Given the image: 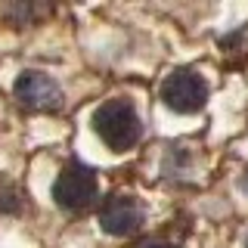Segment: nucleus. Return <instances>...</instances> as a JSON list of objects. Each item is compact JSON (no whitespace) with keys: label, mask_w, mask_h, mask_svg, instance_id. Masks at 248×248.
I'll return each mask as SVG.
<instances>
[{"label":"nucleus","mask_w":248,"mask_h":248,"mask_svg":"<svg viewBox=\"0 0 248 248\" xmlns=\"http://www.w3.org/2000/svg\"><path fill=\"white\" fill-rule=\"evenodd\" d=\"M143 223V208L134 196H108L99 205V227L108 236H130Z\"/></svg>","instance_id":"nucleus-5"},{"label":"nucleus","mask_w":248,"mask_h":248,"mask_svg":"<svg viewBox=\"0 0 248 248\" xmlns=\"http://www.w3.org/2000/svg\"><path fill=\"white\" fill-rule=\"evenodd\" d=\"M13 93L22 106L34 108V112H56V108H62V87L44 72H31V68L22 72L13 84Z\"/></svg>","instance_id":"nucleus-4"},{"label":"nucleus","mask_w":248,"mask_h":248,"mask_svg":"<svg viewBox=\"0 0 248 248\" xmlns=\"http://www.w3.org/2000/svg\"><path fill=\"white\" fill-rule=\"evenodd\" d=\"M161 99H165V106L174 108V112L192 115L208 103V84H205L202 75L177 68V72L168 75L165 84H161Z\"/></svg>","instance_id":"nucleus-3"},{"label":"nucleus","mask_w":248,"mask_h":248,"mask_svg":"<svg viewBox=\"0 0 248 248\" xmlns=\"http://www.w3.org/2000/svg\"><path fill=\"white\" fill-rule=\"evenodd\" d=\"M140 248H177V245H165V242H143Z\"/></svg>","instance_id":"nucleus-7"},{"label":"nucleus","mask_w":248,"mask_h":248,"mask_svg":"<svg viewBox=\"0 0 248 248\" xmlns=\"http://www.w3.org/2000/svg\"><path fill=\"white\" fill-rule=\"evenodd\" d=\"M245 248H248V242H245Z\"/></svg>","instance_id":"nucleus-8"},{"label":"nucleus","mask_w":248,"mask_h":248,"mask_svg":"<svg viewBox=\"0 0 248 248\" xmlns=\"http://www.w3.org/2000/svg\"><path fill=\"white\" fill-rule=\"evenodd\" d=\"M93 130L99 134V140L115 152H124L140 140L143 134V124H140V115L130 99L115 96L106 99L103 106L93 112Z\"/></svg>","instance_id":"nucleus-1"},{"label":"nucleus","mask_w":248,"mask_h":248,"mask_svg":"<svg viewBox=\"0 0 248 248\" xmlns=\"http://www.w3.org/2000/svg\"><path fill=\"white\" fill-rule=\"evenodd\" d=\"M0 211H19V196H16V189L0 192Z\"/></svg>","instance_id":"nucleus-6"},{"label":"nucleus","mask_w":248,"mask_h":248,"mask_svg":"<svg viewBox=\"0 0 248 248\" xmlns=\"http://www.w3.org/2000/svg\"><path fill=\"white\" fill-rule=\"evenodd\" d=\"M99 196V183H96V174L81 165V161H72V165L62 168V174L56 177V183H53V199H56L59 208H65V211H87V208L96 202Z\"/></svg>","instance_id":"nucleus-2"}]
</instances>
